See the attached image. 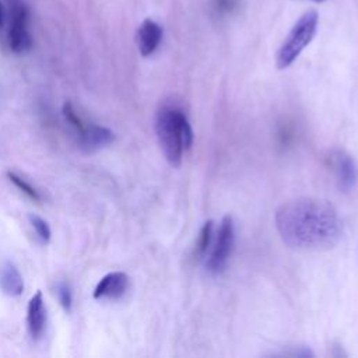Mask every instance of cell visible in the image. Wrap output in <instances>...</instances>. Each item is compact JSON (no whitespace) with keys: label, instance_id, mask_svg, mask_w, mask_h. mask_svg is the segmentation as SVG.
<instances>
[{"label":"cell","instance_id":"obj_2","mask_svg":"<svg viewBox=\"0 0 358 358\" xmlns=\"http://www.w3.org/2000/svg\"><path fill=\"white\" fill-rule=\"evenodd\" d=\"M155 133L159 147L173 168L182 164V157L193 144V130L180 108L164 105L155 115Z\"/></svg>","mask_w":358,"mask_h":358},{"label":"cell","instance_id":"obj_1","mask_svg":"<svg viewBox=\"0 0 358 358\" xmlns=\"http://www.w3.org/2000/svg\"><path fill=\"white\" fill-rule=\"evenodd\" d=\"M282 242L296 250H327L343 234L336 207L317 197H296L282 203L274 215Z\"/></svg>","mask_w":358,"mask_h":358},{"label":"cell","instance_id":"obj_16","mask_svg":"<svg viewBox=\"0 0 358 358\" xmlns=\"http://www.w3.org/2000/svg\"><path fill=\"white\" fill-rule=\"evenodd\" d=\"M56 294H57L59 302L64 308V310L70 312L71 310V292H70L69 285L66 282H59L56 287Z\"/></svg>","mask_w":358,"mask_h":358},{"label":"cell","instance_id":"obj_13","mask_svg":"<svg viewBox=\"0 0 358 358\" xmlns=\"http://www.w3.org/2000/svg\"><path fill=\"white\" fill-rule=\"evenodd\" d=\"M211 6L218 15H231L239 8L241 0H213Z\"/></svg>","mask_w":358,"mask_h":358},{"label":"cell","instance_id":"obj_9","mask_svg":"<svg viewBox=\"0 0 358 358\" xmlns=\"http://www.w3.org/2000/svg\"><path fill=\"white\" fill-rule=\"evenodd\" d=\"M27 324L28 331L34 340H39L46 327V309L42 298V292L38 291L28 303V312H27Z\"/></svg>","mask_w":358,"mask_h":358},{"label":"cell","instance_id":"obj_7","mask_svg":"<svg viewBox=\"0 0 358 358\" xmlns=\"http://www.w3.org/2000/svg\"><path fill=\"white\" fill-rule=\"evenodd\" d=\"M129 275L123 271H113L101 278L94 289L95 299H119L129 289Z\"/></svg>","mask_w":358,"mask_h":358},{"label":"cell","instance_id":"obj_5","mask_svg":"<svg viewBox=\"0 0 358 358\" xmlns=\"http://www.w3.org/2000/svg\"><path fill=\"white\" fill-rule=\"evenodd\" d=\"M10 7V28L8 45L15 53H22L31 49L32 39L28 31L29 10L24 0H8Z\"/></svg>","mask_w":358,"mask_h":358},{"label":"cell","instance_id":"obj_4","mask_svg":"<svg viewBox=\"0 0 358 358\" xmlns=\"http://www.w3.org/2000/svg\"><path fill=\"white\" fill-rule=\"evenodd\" d=\"M235 243V228H234V221L229 215H225L218 227L215 241L211 248V253L206 260V267L207 271L213 274L221 273L232 253Z\"/></svg>","mask_w":358,"mask_h":358},{"label":"cell","instance_id":"obj_17","mask_svg":"<svg viewBox=\"0 0 358 358\" xmlns=\"http://www.w3.org/2000/svg\"><path fill=\"white\" fill-rule=\"evenodd\" d=\"M63 113H64V117L67 119V122H69L70 124H73L77 131H81V130L84 129L83 120L77 116V113L74 112L71 103H69V102L64 103V106H63Z\"/></svg>","mask_w":358,"mask_h":358},{"label":"cell","instance_id":"obj_14","mask_svg":"<svg viewBox=\"0 0 358 358\" xmlns=\"http://www.w3.org/2000/svg\"><path fill=\"white\" fill-rule=\"evenodd\" d=\"M28 218H29V221H31V224H32V227H34L36 235L41 238V241L45 242V243L49 242V239H50V228H49V225L46 224V221L42 220V218L38 217V215H34V214H29Z\"/></svg>","mask_w":358,"mask_h":358},{"label":"cell","instance_id":"obj_18","mask_svg":"<svg viewBox=\"0 0 358 358\" xmlns=\"http://www.w3.org/2000/svg\"><path fill=\"white\" fill-rule=\"evenodd\" d=\"M3 24V8H1V4H0V27Z\"/></svg>","mask_w":358,"mask_h":358},{"label":"cell","instance_id":"obj_3","mask_svg":"<svg viewBox=\"0 0 358 358\" xmlns=\"http://www.w3.org/2000/svg\"><path fill=\"white\" fill-rule=\"evenodd\" d=\"M317 24L319 15L315 10H308L298 18L277 50L275 64L280 70L289 67L312 42L317 31Z\"/></svg>","mask_w":358,"mask_h":358},{"label":"cell","instance_id":"obj_12","mask_svg":"<svg viewBox=\"0 0 358 358\" xmlns=\"http://www.w3.org/2000/svg\"><path fill=\"white\" fill-rule=\"evenodd\" d=\"M211 243H213V221L208 220L204 222V225L201 227L200 234L197 236L196 246H194V256L197 259L204 257Z\"/></svg>","mask_w":358,"mask_h":358},{"label":"cell","instance_id":"obj_11","mask_svg":"<svg viewBox=\"0 0 358 358\" xmlns=\"http://www.w3.org/2000/svg\"><path fill=\"white\" fill-rule=\"evenodd\" d=\"M0 287L3 292L10 296H18L22 294L24 281L14 264L6 263L0 268Z\"/></svg>","mask_w":358,"mask_h":358},{"label":"cell","instance_id":"obj_10","mask_svg":"<svg viewBox=\"0 0 358 358\" xmlns=\"http://www.w3.org/2000/svg\"><path fill=\"white\" fill-rule=\"evenodd\" d=\"M78 133H80V147L90 152L110 144L115 138L112 130L102 126H96V124L84 126V129Z\"/></svg>","mask_w":358,"mask_h":358},{"label":"cell","instance_id":"obj_19","mask_svg":"<svg viewBox=\"0 0 358 358\" xmlns=\"http://www.w3.org/2000/svg\"><path fill=\"white\" fill-rule=\"evenodd\" d=\"M310 1H315V3H323V1H326V0H310Z\"/></svg>","mask_w":358,"mask_h":358},{"label":"cell","instance_id":"obj_8","mask_svg":"<svg viewBox=\"0 0 358 358\" xmlns=\"http://www.w3.org/2000/svg\"><path fill=\"white\" fill-rule=\"evenodd\" d=\"M162 41V28L151 18H145L137 31V46L141 56L152 55Z\"/></svg>","mask_w":358,"mask_h":358},{"label":"cell","instance_id":"obj_6","mask_svg":"<svg viewBox=\"0 0 358 358\" xmlns=\"http://www.w3.org/2000/svg\"><path fill=\"white\" fill-rule=\"evenodd\" d=\"M330 166L334 172V176L340 185L341 189L350 190L355 186L358 171L357 165L351 155H348L345 151L336 150L330 154Z\"/></svg>","mask_w":358,"mask_h":358},{"label":"cell","instance_id":"obj_15","mask_svg":"<svg viewBox=\"0 0 358 358\" xmlns=\"http://www.w3.org/2000/svg\"><path fill=\"white\" fill-rule=\"evenodd\" d=\"M7 176H8V179H10L20 190H22L28 197H31L32 200L39 201V194H38V192H36L29 183H27L22 178L17 176L14 172H7Z\"/></svg>","mask_w":358,"mask_h":358}]
</instances>
